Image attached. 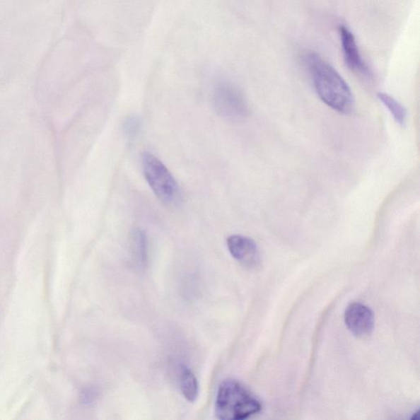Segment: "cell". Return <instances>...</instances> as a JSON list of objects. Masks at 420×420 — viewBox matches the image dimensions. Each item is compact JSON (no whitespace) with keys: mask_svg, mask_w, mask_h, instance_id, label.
Segmentation results:
<instances>
[{"mask_svg":"<svg viewBox=\"0 0 420 420\" xmlns=\"http://www.w3.org/2000/svg\"><path fill=\"white\" fill-rule=\"evenodd\" d=\"M306 64L320 99L332 110L350 114L354 106V97L350 86L334 66L315 54L307 56Z\"/></svg>","mask_w":420,"mask_h":420,"instance_id":"obj_1","label":"cell"},{"mask_svg":"<svg viewBox=\"0 0 420 420\" xmlns=\"http://www.w3.org/2000/svg\"><path fill=\"white\" fill-rule=\"evenodd\" d=\"M262 404L248 389L234 379H227L219 386L215 402V414L222 420H243L259 413Z\"/></svg>","mask_w":420,"mask_h":420,"instance_id":"obj_2","label":"cell"},{"mask_svg":"<svg viewBox=\"0 0 420 420\" xmlns=\"http://www.w3.org/2000/svg\"><path fill=\"white\" fill-rule=\"evenodd\" d=\"M142 170L153 193L167 206H177L182 201L180 187L163 163L151 153L142 156Z\"/></svg>","mask_w":420,"mask_h":420,"instance_id":"obj_3","label":"cell"},{"mask_svg":"<svg viewBox=\"0 0 420 420\" xmlns=\"http://www.w3.org/2000/svg\"><path fill=\"white\" fill-rule=\"evenodd\" d=\"M213 102L218 114L239 119L248 114V105L242 91L235 85L223 81L214 89Z\"/></svg>","mask_w":420,"mask_h":420,"instance_id":"obj_4","label":"cell"},{"mask_svg":"<svg viewBox=\"0 0 420 420\" xmlns=\"http://www.w3.org/2000/svg\"><path fill=\"white\" fill-rule=\"evenodd\" d=\"M345 324L353 335L361 339L371 336L375 329V315L368 306L351 303L345 311Z\"/></svg>","mask_w":420,"mask_h":420,"instance_id":"obj_5","label":"cell"},{"mask_svg":"<svg viewBox=\"0 0 420 420\" xmlns=\"http://www.w3.org/2000/svg\"><path fill=\"white\" fill-rule=\"evenodd\" d=\"M339 34L346 65L354 73L370 79L371 71L361 57L354 35L346 25H340Z\"/></svg>","mask_w":420,"mask_h":420,"instance_id":"obj_6","label":"cell"},{"mask_svg":"<svg viewBox=\"0 0 420 420\" xmlns=\"http://www.w3.org/2000/svg\"><path fill=\"white\" fill-rule=\"evenodd\" d=\"M227 245L233 257L245 267L255 269L259 265V249L252 239L244 235H233L228 238Z\"/></svg>","mask_w":420,"mask_h":420,"instance_id":"obj_7","label":"cell"},{"mask_svg":"<svg viewBox=\"0 0 420 420\" xmlns=\"http://www.w3.org/2000/svg\"><path fill=\"white\" fill-rule=\"evenodd\" d=\"M132 257L135 268L145 269L147 263V240L144 232L136 229L132 233Z\"/></svg>","mask_w":420,"mask_h":420,"instance_id":"obj_8","label":"cell"},{"mask_svg":"<svg viewBox=\"0 0 420 420\" xmlns=\"http://www.w3.org/2000/svg\"><path fill=\"white\" fill-rule=\"evenodd\" d=\"M181 389L183 396L189 402L197 401L199 395V385L196 376L187 367H183L181 375Z\"/></svg>","mask_w":420,"mask_h":420,"instance_id":"obj_9","label":"cell"},{"mask_svg":"<svg viewBox=\"0 0 420 420\" xmlns=\"http://www.w3.org/2000/svg\"><path fill=\"white\" fill-rule=\"evenodd\" d=\"M378 98L387 107L389 112H391L393 119H395L399 125L403 126L406 124V109L396 99H394L393 97L386 93H378Z\"/></svg>","mask_w":420,"mask_h":420,"instance_id":"obj_10","label":"cell"},{"mask_svg":"<svg viewBox=\"0 0 420 420\" xmlns=\"http://www.w3.org/2000/svg\"><path fill=\"white\" fill-rule=\"evenodd\" d=\"M141 127V121L139 117L136 116H131L129 117H127V119L124 122V132L125 134L128 136H134L137 134L138 131H139Z\"/></svg>","mask_w":420,"mask_h":420,"instance_id":"obj_11","label":"cell"},{"mask_svg":"<svg viewBox=\"0 0 420 420\" xmlns=\"http://www.w3.org/2000/svg\"><path fill=\"white\" fill-rule=\"evenodd\" d=\"M419 411L416 413H414V416L412 418V419H419Z\"/></svg>","mask_w":420,"mask_h":420,"instance_id":"obj_12","label":"cell"}]
</instances>
